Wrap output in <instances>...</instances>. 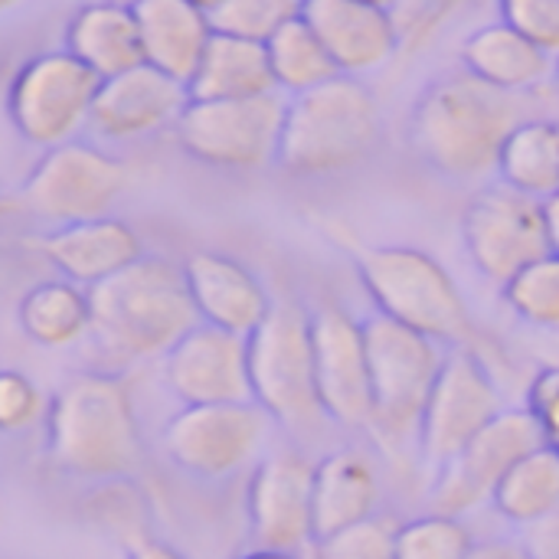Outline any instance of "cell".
Masks as SVG:
<instances>
[{"mask_svg":"<svg viewBox=\"0 0 559 559\" xmlns=\"http://www.w3.org/2000/svg\"><path fill=\"white\" fill-rule=\"evenodd\" d=\"M49 462L82 481L134 478L144 436L128 370H85L66 380L46 409Z\"/></svg>","mask_w":559,"mask_h":559,"instance_id":"obj_1","label":"cell"},{"mask_svg":"<svg viewBox=\"0 0 559 559\" xmlns=\"http://www.w3.org/2000/svg\"><path fill=\"white\" fill-rule=\"evenodd\" d=\"M301 20L324 43L341 75H360L390 62L400 36L390 10L360 0H305Z\"/></svg>","mask_w":559,"mask_h":559,"instance_id":"obj_20","label":"cell"},{"mask_svg":"<svg viewBox=\"0 0 559 559\" xmlns=\"http://www.w3.org/2000/svg\"><path fill=\"white\" fill-rule=\"evenodd\" d=\"M36 249L66 282L82 288H95L144 255L141 236L118 216L56 226L36 242Z\"/></svg>","mask_w":559,"mask_h":559,"instance_id":"obj_21","label":"cell"},{"mask_svg":"<svg viewBox=\"0 0 559 559\" xmlns=\"http://www.w3.org/2000/svg\"><path fill=\"white\" fill-rule=\"evenodd\" d=\"M190 3H197L200 10H206V13H213V10H216V7H219L223 0H190Z\"/></svg>","mask_w":559,"mask_h":559,"instance_id":"obj_46","label":"cell"},{"mask_svg":"<svg viewBox=\"0 0 559 559\" xmlns=\"http://www.w3.org/2000/svg\"><path fill=\"white\" fill-rule=\"evenodd\" d=\"M105 3H115V7H124V10H138V7H144L147 0H105Z\"/></svg>","mask_w":559,"mask_h":559,"instance_id":"obj_45","label":"cell"},{"mask_svg":"<svg viewBox=\"0 0 559 559\" xmlns=\"http://www.w3.org/2000/svg\"><path fill=\"white\" fill-rule=\"evenodd\" d=\"M383 131L373 92L354 75L295 95L285 105L278 164L295 177H328L357 167Z\"/></svg>","mask_w":559,"mask_h":559,"instance_id":"obj_4","label":"cell"},{"mask_svg":"<svg viewBox=\"0 0 559 559\" xmlns=\"http://www.w3.org/2000/svg\"><path fill=\"white\" fill-rule=\"evenodd\" d=\"M128 559H187L180 550H174L170 544H164V540H147V544H141V547H134Z\"/></svg>","mask_w":559,"mask_h":559,"instance_id":"obj_42","label":"cell"},{"mask_svg":"<svg viewBox=\"0 0 559 559\" xmlns=\"http://www.w3.org/2000/svg\"><path fill=\"white\" fill-rule=\"evenodd\" d=\"M314 559H396V524L370 518L314 540Z\"/></svg>","mask_w":559,"mask_h":559,"instance_id":"obj_35","label":"cell"},{"mask_svg":"<svg viewBox=\"0 0 559 559\" xmlns=\"http://www.w3.org/2000/svg\"><path fill=\"white\" fill-rule=\"evenodd\" d=\"M66 52H72L82 66H88L102 82L144 66L134 10L105 0L79 7L66 26Z\"/></svg>","mask_w":559,"mask_h":559,"instance_id":"obj_24","label":"cell"},{"mask_svg":"<svg viewBox=\"0 0 559 559\" xmlns=\"http://www.w3.org/2000/svg\"><path fill=\"white\" fill-rule=\"evenodd\" d=\"M128 190V167L82 141L49 147L29 170L20 206L52 226L85 223L111 216L115 203Z\"/></svg>","mask_w":559,"mask_h":559,"instance_id":"obj_10","label":"cell"},{"mask_svg":"<svg viewBox=\"0 0 559 559\" xmlns=\"http://www.w3.org/2000/svg\"><path fill=\"white\" fill-rule=\"evenodd\" d=\"M272 419L255 403L183 406L164 426V455L200 481H223L249 468L265 442Z\"/></svg>","mask_w":559,"mask_h":559,"instance_id":"obj_11","label":"cell"},{"mask_svg":"<svg viewBox=\"0 0 559 559\" xmlns=\"http://www.w3.org/2000/svg\"><path fill=\"white\" fill-rule=\"evenodd\" d=\"M0 518H3V504H0Z\"/></svg>","mask_w":559,"mask_h":559,"instance_id":"obj_49","label":"cell"},{"mask_svg":"<svg viewBox=\"0 0 559 559\" xmlns=\"http://www.w3.org/2000/svg\"><path fill=\"white\" fill-rule=\"evenodd\" d=\"M544 223H547L550 252L559 255V193H554L550 200H544Z\"/></svg>","mask_w":559,"mask_h":559,"instance_id":"obj_43","label":"cell"},{"mask_svg":"<svg viewBox=\"0 0 559 559\" xmlns=\"http://www.w3.org/2000/svg\"><path fill=\"white\" fill-rule=\"evenodd\" d=\"M301 13L298 0H223L213 13V33L269 43L288 20Z\"/></svg>","mask_w":559,"mask_h":559,"instance_id":"obj_34","label":"cell"},{"mask_svg":"<svg viewBox=\"0 0 559 559\" xmlns=\"http://www.w3.org/2000/svg\"><path fill=\"white\" fill-rule=\"evenodd\" d=\"M16 324L36 347L69 350L88 337L92 308L88 288L72 285L66 278H46L23 292L16 305Z\"/></svg>","mask_w":559,"mask_h":559,"instance_id":"obj_27","label":"cell"},{"mask_svg":"<svg viewBox=\"0 0 559 559\" xmlns=\"http://www.w3.org/2000/svg\"><path fill=\"white\" fill-rule=\"evenodd\" d=\"M252 403L288 429H311L324 419L314 386L311 314L298 301H272L265 321L246 337Z\"/></svg>","mask_w":559,"mask_h":559,"instance_id":"obj_6","label":"cell"},{"mask_svg":"<svg viewBox=\"0 0 559 559\" xmlns=\"http://www.w3.org/2000/svg\"><path fill=\"white\" fill-rule=\"evenodd\" d=\"M285 98L278 92L229 102L190 98L177 118V144L200 164L223 170H259L278 157Z\"/></svg>","mask_w":559,"mask_h":559,"instance_id":"obj_9","label":"cell"},{"mask_svg":"<svg viewBox=\"0 0 559 559\" xmlns=\"http://www.w3.org/2000/svg\"><path fill=\"white\" fill-rule=\"evenodd\" d=\"M364 341L373 393L370 429L386 442H403L419 432L423 409L442 367L439 344L383 314L364 321Z\"/></svg>","mask_w":559,"mask_h":559,"instance_id":"obj_7","label":"cell"},{"mask_svg":"<svg viewBox=\"0 0 559 559\" xmlns=\"http://www.w3.org/2000/svg\"><path fill=\"white\" fill-rule=\"evenodd\" d=\"M531 121L527 95L501 92L472 72L442 75L413 115V141L429 167L455 180L498 170L504 141Z\"/></svg>","mask_w":559,"mask_h":559,"instance_id":"obj_3","label":"cell"},{"mask_svg":"<svg viewBox=\"0 0 559 559\" xmlns=\"http://www.w3.org/2000/svg\"><path fill=\"white\" fill-rule=\"evenodd\" d=\"M557 79H559V69H557Z\"/></svg>","mask_w":559,"mask_h":559,"instance_id":"obj_51","label":"cell"},{"mask_svg":"<svg viewBox=\"0 0 559 559\" xmlns=\"http://www.w3.org/2000/svg\"><path fill=\"white\" fill-rule=\"evenodd\" d=\"M521 550L527 559H559V511L527 527Z\"/></svg>","mask_w":559,"mask_h":559,"instance_id":"obj_40","label":"cell"},{"mask_svg":"<svg viewBox=\"0 0 559 559\" xmlns=\"http://www.w3.org/2000/svg\"><path fill=\"white\" fill-rule=\"evenodd\" d=\"M501 390L491 370L472 350H452L442 357L439 377L432 383L429 403L419 419V445L429 462L439 468L452 462L498 413Z\"/></svg>","mask_w":559,"mask_h":559,"instance_id":"obj_14","label":"cell"},{"mask_svg":"<svg viewBox=\"0 0 559 559\" xmlns=\"http://www.w3.org/2000/svg\"><path fill=\"white\" fill-rule=\"evenodd\" d=\"M298 3H305V0H298Z\"/></svg>","mask_w":559,"mask_h":559,"instance_id":"obj_50","label":"cell"},{"mask_svg":"<svg viewBox=\"0 0 559 559\" xmlns=\"http://www.w3.org/2000/svg\"><path fill=\"white\" fill-rule=\"evenodd\" d=\"M82 518L92 531L124 547L128 554L154 540V511L134 478L95 481V488L82 501Z\"/></svg>","mask_w":559,"mask_h":559,"instance_id":"obj_30","label":"cell"},{"mask_svg":"<svg viewBox=\"0 0 559 559\" xmlns=\"http://www.w3.org/2000/svg\"><path fill=\"white\" fill-rule=\"evenodd\" d=\"M88 341L102 357V370L164 360L167 350L200 324L183 269L167 255H141L124 272L98 282L88 288Z\"/></svg>","mask_w":559,"mask_h":559,"instance_id":"obj_2","label":"cell"},{"mask_svg":"<svg viewBox=\"0 0 559 559\" xmlns=\"http://www.w3.org/2000/svg\"><path fill=\"white\" fill-rule=\"evenodd\" d=\"M380 478L360 449H341L314 462V540L377 518Z\"/></svg>","mask_w":559,"mask_h":559,"instance_id":"obj_23","label":"cell"},{"mask_svg":"<svg viewBox=\"0 0 559 559\" xmlns=\"http://www.w3.org/2000/svg\"><path fill=\"white\" fill-rule=\"evenodd\" d=\"M164 386L183 406L252 403L246 337L197 324L164 357Z\"/></svg>","mask_w":559,"mask_h":559,"instance_id":"obj_17","label":"cell"},{"mask_svg":"<svg viewBox=\"0 0 559 559\" xmlns=\"http://www.w3.org/2000/svg\"><path fill=\"white\" fill-rule=\"evenodd\" d=\"M357 275L377 314L436 344L459 347L475 337L472 308L436 255L413 246H377L360 252Z\"/></svg>","mask_w":559,"mask_h":559,"instance_id":"obj_5","label":"cell"},{"mask_svg":"<svg viewBox=\"0 0 559 559\" xmlns=\"http://www.w3.org/2000/svg\"><path fill=\"white\" fill-rule=\"evenodd\" d=\"M180 269L200 324L249 337L272 311V295L262 278L226 252H190Z\"/></svg>","mask_w":559,"mask_h":559,"instance_id":"obj_18","label":"cell"},{"mask_svg":"<svg viewBox=\"0 0 559 559\" xmlns=\"http://www.w3.org/2000/svg\"><path fill=\"white\" fill-rule=\"evenodd\" d=\"M187 102V85L144 62L98 85L88 124L108 141H134L177 124Z\"/></svg>","mask_w":559,"mask_h":559,"instance_id":"obj_19","label":"cell"},{"mask_svg":"<svg viewBox=\"0 0 559 559\" xmlns=\"http://www.w3.org/2000/svg\"><path fill=\"white\" fill-rule=\"evenodd\" d=\"M491 504L511 524L531 527L559 511V452L550 445L524 455L495 488Z\"/></svg>","mask_w":559,"mask_h":559,"instance_id":"obj_29","label":"cell"},{"mask_svg":"<svg viewBox=\"0 0 559 559\" xmlns=\"http://www.w3.org/2000/svg\"><path fill=\"white\" fill-rule=\"evenodd\" d=\"M269 66H272V79L275 88H285L292 95H301L308 88H318L324 82H331L337 72L334 59L328 56L324 43L314 36V29L301 20V13L295 20H288L269 43Z\"/></svg>","mask_w":559,"mask_h":559,"instance_id":"obj_31","label":"cell"},{"mask_svg":"<svg viewBox=\"0 0 559 559\" xmlns=\"http://www.w3.org/2000/svg\"><path fill=\"white\" fill-rule=\"evenodd\" d=\"M465 0H393L390 16L400 36V46L423 49L436 39V33L455 16Z\"/></svg>","mask_w":559,"mask_h":559,"instance_id":"obj_37","label":"cell"},{"mask_svg":"<svg viewBox=\"0 0 559 559\" xmlns=\"http://www.w3.org/2000/svg\"><path fill=\"white\" fill-rule=\"evenodd\" d=\"M504 288V301L534 328L559 331V255H544L518 272Z\"/></svg>","mask_w":559,"mask_h":559,"instance_id":"obj_32","label":"cell"},{"mask_svg":"<svg viewBox=\"0 0 559 559\" xmlns=\"http://www.w3.org/2000/svg\"><path fill=\"white\" fill-rule=\"evenodd\" d=\"M20 3H26V0H0V16H3V13H10V10H16Z\"/></svg>","mask_w":559,"mask_h":559,"instance_id":"obj_47","label":"cell"},{"mask_svg":"<svg viewBox=\"0 0 559 559\" xmlns=\"http://www.w3.org/2000/svg\"><path fill=\"white\" fill-rule=\"evenodd\" d=\"M527 413L537 419L544 442L559 452V364L544 367L527 390Z\"/></svg>","mask_w":559,"mask_h":559,"instance_id":"obj_39","label":"cell"},{"mask_svg":"<svg viewBox=\"0 0 559 559\" xmlns=\"http://www.w3.org/2000/svg\"><path fill=\"white\" fill-rule=\"evenodd\" d=\"M547 445L527 409H501L452 462L432 488V514L462 518L495 498L501 478L534 449Z\"/></svg>","mask_w":559,"mask_h":559,"instance_id":"obj_13","label":"cell"},{"mask_svg":"<svg viewBox=\"0 0 559 559\" xmlns=\"http://www.w3.org/2000/svg\"><path fill=\"white\" fill-rule=\"evenodd\" d=\"M462 62L465 72H472L475 79L518 95H527L554 72V56L537 49L508 23L475 29L462 46Z\"/></svg>","mask_w":559,"mask_h":559,"instance_id":"obj_25","label":"cell"},{"mask_svg":"<svg viewBox=\"0 0 559 559\" xmlns=\"http://www.w3.org/2000/svg\"><path fill=\"white\" fill-rule=\"evenodd\" d=\"M472 531L459 518L429 514L396 527V559H468Z\"/></svg>","mask_w":559,"mask_h":559,"instance_id":"obj_33","label":"cell"},{"mask_svg":"<svg viewBox=\"0 0 559 559\" xmlns=\"http://www.w3.org/2000/svg\"><path fill=\"white\" fill-rule=\"evenodd\" d=\"M501 23L547 56H559V0H501Z\"/></svg>","mask_w":559,"mask_h":559,"instance_id":"obj_38","label":"cell"},{"mask_svg":"<svg viewBox=\"0 0 559 559\" xmlns=\"http://www.w3.org/2000/svg\"><path fill=\"white\" fill-rule=\"evenodd\" d=\"M468 559H527L521 544L514 540H485V544H475V550L468 554Z\"/></svg>","mask_w":559,"mask_h":559,"instance_id":"obj_41","label":"cell"},{"mask_svg":"<svg viewBox=\"0 0 559 559\" xmlns=\"http://www.w3.org/2000/svg\"><path fill=\"white\" fill-rule=\"evenodd\" d=\"M275 92L272 66L265 43L213 33L187 95L197 102H229V98H255Z\"/></svg>","mask_w":559,"mask_h":559,"instance_id":"obj_26","label":"cell"},{"mask_svg":"<svg viewBox=\"0 0 559 559\" xmlns=\"http://www.w3.org/2000/svg\"><path fill=\"white\" fill-rule=\"evenodd\" d=\"M246 514L259 550L298 554L314 544V462L298 449L265 455L249 478Z\"/></svg>","mask_w":559,"mask_h":559,"instance_id":"obj_16","label":"cell"},{"mask_svg":"<svg viewBox=\"0 0 559 559\" xmlns=\"http://www.w3.org/2000/svg\"><path fill=\"white\" fill-rule=\"evenodd\" d=\"M102 79L72 52H39L23 62L7 92V115L16 134L33 147H59L92 121Z\"/></svg>","mask_w":559,"mask_h":559,"instance_id":"obj_8","label":"cell"},{"mask_svg":"<svg viewBox=\"0 0 559 559\" xmlns=\"http://www.w3.org/2000/svg\"><path fill=\"white\" fill-rule=\"evenodd\" d=\"M462 236L472 265L495 285H508L531 262L550 255L544 203L508 183L485 187L468 203Z\"/></svg>","mask_w":559,"mask_h":559,"instance_id":"obj_12","label":"cell"},{"mask_svg":"<svg viewBox=\"0 0 559 559\" xmlns=\"http://www.w3.org/2000/svg\"><path fill=\"white\" fill-rule=\"evenodd\" d=\"M239 559H298V554H278V550H252Z\"/></svg>","mask_w":559,"mask_h":559,"instance_id":"obj_44","label":"cell"},{"mask_svg":"<svg viewBox=\"0 0 559 559\" xmlns=\"http://www.w3.org/2000/svg\"><path fill=\"white\" fill-rule=\"evenodd\" d=\"M46 409H49V400L36 386V380H29L20 370L0 367V432L3 436H16V432L33 429L36 423H46Z\"/></svg>","mask_w":559,"mask_h":559,"instance_id":"obj_36","label":"cell"},{"mask_svg":"<svg viewBox=\"0 0 559 559\" xmlns=\"http://www.w3.org/2000/svg\"><path fill=\"white\" fill-rule=\"evenodd\" d=\"M311 347H314V386L324 419L344 429H370L373 393L364 321L347 308L328 301L311 314Z\"/></svg>","mask_w":559,"mask_h":559,"instance_id":"obj_15","label":"cell"},{"mask_svg":"<svg viewBox=\"0 0 559 559\" xmlns=\"http://www.w3.org/2000/svg\"><path fill=\"white\" fill-rule=\"evenodd\" d=\"M501 183L534 200H550L559 193V124L547 118H531L504 141L498 157Z\"/></svg>","mask_w":559,"mask_h":559,"instance_id":"obj_28","label":"cell"},{"mask_svg":"<svg viewBox=\"0 0 559 559\" xmlns=\"http://www.w3.org/2000/svg\"><path fill=\"white\" fill-rule=\"evenodd\" d=\"M144 62L164 72L167 79L190 85L210 39V13L190 0H147L134 10Z\"/></svg>","mask_w":559,"mask_h":559,"instance_id":"obj_22","label":"cell"},{"mask_svg":"<svg viewBox=\"0 0 559 559\" xmlns=\"http://www.w3.org/2000/svg\"><path fill=\"white\" fill-rule=\"evenodd\" d=\"M360 3H370V7H383V10H390V7H393V0H360Z\"/></svg>","mask_w":559,"mask_h":559,"instance_id":"obj_48","label":"cell"}]
</instances>
